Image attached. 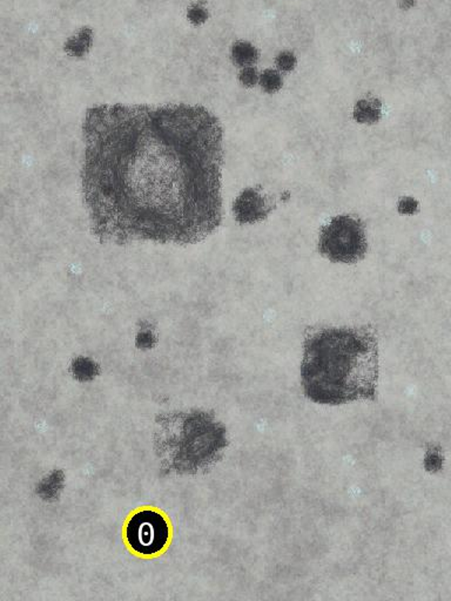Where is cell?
Masks as SVG:
<instances>
[{
    "label": "cell",
    "instance_id": "6da1fadb",
    "mask_svg": "<svg viewBox=\"0 0 451 601\" xmlns=\"http://www.w3.org/2000/svg\"><path fill=\"white\" fill-rule=\"evenodd\" d=\"M83 193L104 243L192 244L222 221V127L201 106L99 105L86 112Z\"/></svg>",
    "mask_w": 451,
    "mask_h": 601
},
{
    "label": "cell",
    "instance_id": "7a4b0ae2",
    "mask_svg": "<svg viewBox=\"0 0 451 601\" xmlns=\"http://www.w3.org/2000/svg\"><path fill=\"white\" fill-rule=\"evenodd\" d=\"M379 346L370 327L308 329L301 363L304 394L319 404L339 405L375 399Z\"/></svg>",
    "mask_w": 451,
    "mask_h": 601
},
{
    "label": "cell",
    "instance_id": "3957f363",
    "mask_svg": "<svg viewBox=\"0 0 451 601\" xmlns=\"http://www.w3.org/2000/svg\"><path fill=\"white\" fill-rule=\"evenodd\" d=\"M364 224L350 215H339L321 228L319 251L333 262H359L367 253Z\"/></svg>",
    "mask_w": 451,
    "mask_h": 601
},
{
    "label": "cell",
    "instance_id": "277c9868",
    "mask_svg": "<svg viewBox=\"0 0 451 601\" xmlns=\"http://www.w3.org/2000/svg\"><path fill=\"white\" fill-rule=\"evenodd\" d=\"M169 524L154 510H141L133 514L125 529V537L133 552L151 557L162 552L169 542Z\"/></svg>",
    "mask_w": 451,
    "mask_h": 601
},
{
    "label": "cell",
    "instance_id": "5b68a950",
    "mask_svg": "<svg viewBox=\"0 0 451 601\" xmlns=\"http://www.w3.org/2000/svg\"><path fill=\"white\" fill-rule=\"evenodd\" d=\"M272 211L264 196L256 188H248L234 202V214L240 222H258L267 218Z\"/></svg>",
    "mask_w": 451,
    "mask_h": 601
},
{
    "label": "cell",
    "instance_id": "8992f818",
    "mask_svg": "<svg viewBox=\"0 0 451 601\" xmlns=\"http://www.w3.org/2000/svg\"><path fill=\"white\" fill-rule=\"evenodd\" d=\"M354 118L361 124H375L381 119V103L375 98L359 100L354 109Z\"/></svg>",
    "mask_w": 451,
    "mask_h": 601
},
{
    "label": "cell",
    "instance_id": "52a82bcc",
    "mask_svg": "<svg viewBox=\"0 0 451 601\" xmlns=\"http://www.w3.org/2000/svg\"><path fill=\"white\" fill-rule=\"evenodd\" d=\"M233 61L240 67H249L258 63L259 51L247 41H238L233 46Z\"/></svg>",
    "mask_w": 451,
    "mask_h": 601
},
{
    "label": "cell",
    "instance_id": "ba28073f",
    "mask_svg": "<svg viewBox=\"0 0 451 601\" xmlns=\"http://www.w3.org/2000/svg\"><path fill=\"white\" fill-rule=\"evenodd\" d=\"M92 44V31L88 28H84L80 31L79 34L73 36L66 44V51L72 56H83L87 52L88 48Z\"/></svg>",
    "mask_w": 451,
    "mask_h": 601
},
{
    "label": "cell",
    "instance_id": "9c48e42d",
    "mask_svg": "<svg viewBox=\"0 0 451 601\" xmlns=\"http://www.w3.org/2000/svg\"><path fill=\"white\" fill-rule=\"evenodd\" d=\"M260 85L267 93H275L282 87V78L275 70H266L260 76Z\"/></svg>",
    "mask_w": 451,
    "mask_h": 601
},
{
    "label": "cell",
    "instance_id": "30bf717a",
    "mask_svg": "<svg viewBox=\"0 0 451 601\" xmlns=\"http://www.w3.org/2000/svg\"><path fill=\"white\" fill-rule=\"evenodd\" d=\"M276 66L282 72H291L296 66V58L293 53L284 51L276 56Z\"/></svg>",
    "mask_w": 451,
    "mask_h": 601
},
{
    "label": "cell",
    "instance_id": "8fae6325",
    "mask_svg": "<svg viewBox=\"0 0 451 601\" xmlns=\"http://www.w3.org/2000/svg\"><path fill=\"white\" fill-rule=\"evenodd\" d=\"M188 19L194 25H201L207 19L208 13L204 6L200 4H194L188 10Z\"/></svg>",
    "mask_w": 451,
    "mask_h": 601
},
{
    "label": "cell",
    "instance_id": "7c38bea8",
    "mask_svg": "<svg viewBox=\"0 0 451 601\" xmlns=\"http://www.w3.org/2000/svg\"><path fill=\"white\" fill-rule=\"evenodd\" d=\"M239 79L244 86H247V87H253V86H255V85L258 84V81H260V76L258 71H256V68L249 66V67H244V70L241 71Z\"/></svg>",
    "mask_w": 451,
    "mask_h": 601
},
{
    "label": "cell",
    "instance_id": "4fadbf2b",
    "mask_svg": "<svg viewBox=\"0 0 451 601\" xmlns=\"http://www.w3.org/2000/svg\"><path fill=\"white\" fill-rule=\"evenodd\" d=\"M399 211L403 214H412L417 211V202L412 198H404L399 202Z\"/></svg>",
    "mask_w": 451,
    "mask_h": 601
}]
</instances>
